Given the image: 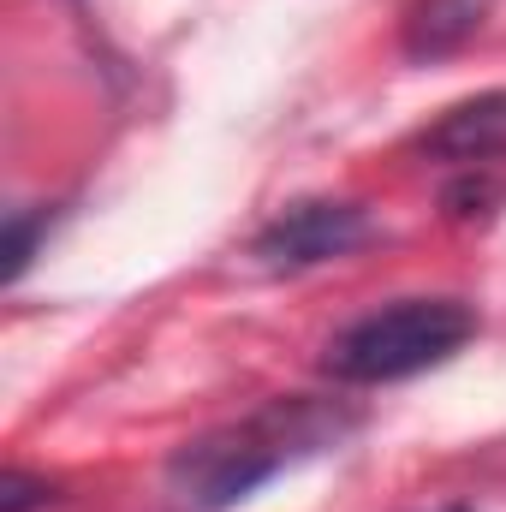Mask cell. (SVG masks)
I'll return each mask as SVG.
<instances>
[{
    "label": "cell",
    "instance_id": "7",
    "mask_svg": "<svg viewBox=\"0 0 506 512\" xmlns=\"http://www.w3.org/2000/svg\"><path fill=\"white\" fill-rule=\"evenodd\" d=\"M501 203V185L489 179V173H465L453 191H447V209L459 215V221H477V215H489Z\"/></svg>",
    "mask_w": 506,
    "mask_h": 512
},
{
    "label": "cell",
    "instance_id": "1",
    "mask_svg": "<svg viewBox=\"0 0 506 512\" xmlns=\"http://www.w3.org/2000/svg\"><path fill=\"white\" fill-rule=\"evenodd\" d=\"M340 429H346L340 411L322 405V399H274V405L251 411L245 423L209 429L191 447H179L173 465H167V483H173V495L185 507L221 512V507H233V501H245V495H256L298 453L328 447Z\"/></svg>",
    "mask_w": 506,
    "mask_h": 512
},
{
    "label": "cell",
    "instance_id": "3",
    "mask_svg": "<svg viewBox=\"0 0 506 512\" xmlns=\"http://www.w3.org/2000/svg\"><path fill=\"white\" fill-rule=\"evenodd\" d=\"M370 239V215L358 203L340 197H304L292 209H280L262 233H256L251 256L274 274H298V268H322L334 256L358 251Z\"/></svg>",
    "mask_w": 506,
    "mask_h": 512
},
{
    "label": "cell",
    "instance_id": "5",
    "mask_svg": "<svg viewBox=\"0 0 506 512\" xmlns=\"http://www.w3.org/2000/svg\"><path fill=\"white\" fill-rule=\"evenodd\" d=\"M495 0H417L405 12V54L411 60H441V54H459L483 24H489Z\"/></svg>",
    "mask_w": 506,
    "mask_h": 512
},
{
    "label": "cell",
    "instance_id": "8",
    "mask_svg": "<svg viewBox=\"0 0 506 512\" xmlns=\"http://www.w3.org/2000/svg\"><path fill=\"white\" fill-rule=\"evenodd\" d=\"M54 501V489L42 483V477H30V471H6L0 477V512H36V507H48Z\"/></svg>",
    "mask_w": 506,
    "mask_h": 512
},
{
    "label": "cell",
    "instance_id": "4",
    "mask_svg": "<svg viewBox=\"0 0 506 512\" xmlns=\"http://www.w3.org/2000/svg\"><path fill=\"white\" fill-rule=\"evenodd\" d=\"M417 143L435 161H489L495 149H506V90H483V96L447 108Z\"/></svg>",
    "mask_w": 506,
    "mask_h": 512
},
{
    "label": "cell",
    "instance_id": "9",
    "mask_svg": "<svg viewBox=\"0 0 506 512\" xmlns=\"http://www.w3.org/2000/svg\"><path fill=\"white\" fill-rule=\"evenodd\" d=\"M453 512H471V507H453Z\"/></svg>",
    "mask_w": 506,
    "mask_h": 512
},
{
    "label": "cell",
    "instance_id": "2",
    "mask_svg": "<svg viewBox=\"0 0 506 512\" xmlns=\"http://www.w3.org/2000/svg\"><path fill=\"white\" fill-rule=\"evenodd\" d=\"M477 334V310L465 298H399L387 310L358 316L328 340L322 370L346 387H381L405 382L441 358H453Z\"/></svg>",
    "mask_w": 506,
    "mask_h": 512
},
{
    "label": "cell",
    "instance_id": "6",
    "mask_svg": "<svg viewBox=\"0 0 506 512\" xmlns=\"http://www.w3.org/2000/svg\"><path fill=\"white\" fill-rule=\"evenodd\" d=\"M42 233H48V209H12L6 215V280H18L30 268Z\"/></svg>",
    "mask_w": 506,
    "mask_h": 512
}]
</instances>
